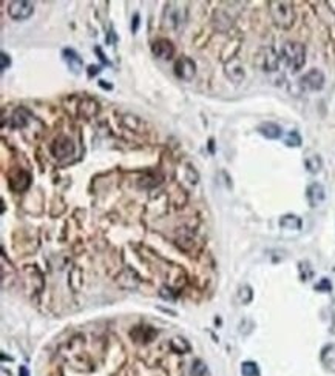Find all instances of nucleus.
I'll return each instance as SVG.
<instances>
[{
	"instance_id": "obj_1",
	"label": "nucleus",
	"mask_w": 335,
	"mask_h": 376,
	"mask_svg": "<svg viewBox=\"0 0 335 376\" xmlns=\"http://www.w3.org/2000/svg\"><path fill=\"white\" fill-rule=\"evenodd\" d=\"M269 12L272 22L281 28V29H289L295 23V9L292 2L287 0H272L269 2Z\"/></svg>"
},
{
	"instance_id": "obj_2",
	"label": "nucleus",
	"mask_w": 335,
	"mask_h": 376,
	"mask_svg": "<svg viewBox=\"0 0 335 376\" xmlns=\"http://www.w3.org/2000/svg\"><path fill=\"white\" fill-rule=\"evenodd\" d=\"M281 57L292 71H300L306 64V46L300 42H286L281 48Z\"/></svg>"
},
{
	"instance_id": "obj_3",
	"label": "nucleus",
	"mask_w": 335,
	"mask_h": 376,
	"mask_svg": "<svg viewBox=\"0 0 335 376\" xmlns=\"http://www.w3.org/2000/svg\"><path fill=\"white\" fill-rule=\"evenodd\" d=\"M187 20V8L181 3L170 2L163 12V25L168 29H179Z\"/></svg>"
},
{
	"instance_id": "obj_4",
	"label": "nucleus",
	"mask_w": 335,
	"mask_h": 376,
	"mask_svg": "<svg viewBox=\"0 0 335 376\" xmlns=\"http://www.w3.org/2000/svg\"><path fill=\"white\" fill-rule=\"evenodd\" d=\"M255 64L263 71L272 73V71H277L280 67V57L272 46H263V48L258 50L257 56H255Z\"/></svg>"
},
{
	"instance_id": "obj_5",
	"label": "nucleus",
	"mask_w": 335,
	"mask_h": 376,
	"mask_svg": "<svg viewBox=\"0 0 335 376\" xmlns=\"http://www.w3.org/2000/svg\"><path fill=\"white\" fill-rule=\"evenodd\" d=\"M50 151H51V154L54 156L56 159H67V158H71V156L74 154L76 147H74V142L68 136L62 134V136L54 139Z\"/></svg>"
},
{
	"instance_id": "obj_6",
	"label": "nucleus",
	"mask_w": 335,
	"mask_h": 376,
	"mask_svg": "<svg viewBox=\"0 0 335 376\" xmlns=\"http://www.w3.org/2000/svg\"><path fill=\"white\" fill-rule=\"evenodd\" d=\"M34 12V5L26 0H14L8 5V14L12 20H26L29 19Z\"/></svg>"
},
{
	"instance_id": "obj_7",
	"label": "nucleus",
	"mask_w": 335,
	"mask_h": 376,
	"mask_svg": "<svg viewBox=\"0 0 335 376\" xmlns=\"http://www.w3.org/2000/svg\"><path fill=\"white\" fill-rule=\"evenodd\" d=\"M173 70H174V74H176L178 79H181L184 82H190V81H193V77L196 74V64L193 59L184 56L174 62Z\"/></svg>"
},
{
	"instance_id": "obj_8",
	"label": "nucleus",
	"mask_w": 335,
	"mask_h": 376,
	"mask_svg": "<svg viewBox=\"0 0 335 376\" xmlns=\"http://www.w3.org/2000/svg\"><path fill=\"white\" fill-rule=\"evenodd\" d=\"M325 82H326L325 73L322 70H318V68L309 70L300 79V85L305 90H308V91H320V90H323Z\"/></svg>"
},
{
	"instance_id": "obj_9",
	"label": "nucleus",
	"mask_w": 335,
	"mask_h": 376,
	"mask_svg": "<svg viewBox=\"0 0 335 376\" xmlns=\"http://www.w3.org/2000/svg\"><path fill=\"white\" fill-rule=\"evenodd\" d=\"M224 74L226 77L233 82L235 85H239L241 82H244L246 79V71H244V67L241 64V60L236 59V57H232L230 60L226 62L224 65Z\"/></svg>"
},
{
	"instance_id": "obj_10",
	"label": "nucleus",
	"mask_w": 335,
	"mask_h": 376,
	"mask_svg": "<svg viewBox=\"0 0 335 376\" xmlns=\"http://www.w3.org/2000/svg\"><path fill=\"white\" fill-rule=\"evenodd\" d=\"M174 45L168 39H158L152 43V53L156 59L170 60L174 56Z\"/></svg>"
},
{
	"instance_id": "obj_11",
	"label": "nucleus",
	"mask_w": 335,
	"mask_h": 376,
	"mask_svg": "<svg viewBox=\"0 0 335 376\" xmlns=\"http://www.w3.org/2000/svg\"><path fill=\"white\" fill-rule=\"evenodd\" d=\"M306 199L311 207H318L326 199V190L322 184L314 182L306 188Z\"/></svg>"
},
{
	"instance_id": "obj_12",
	"label": "nucleus",
	"mask_w": 335,
	"mask_h": 376,
	"mask_svg": "<svg viewBox=\"0 0 335 376\" xmlns=\"http://www.w3.org/2000/svg\"><path fill=\"white\" fill-rule=\"evenodd\" d=\"M31 184V176L23 170H17L9 176V187L15 191H23Z\"/></svg>"
},
{
	"instance_id": "obj_13",
	"label": "nucleus",
	"mask_w": 335,
	"mask_h": 376,
	"mask_svg": "<svg viewBox=\"0 0 335 376\" xmlns=\"http://www.w3.org/2000/svg\"><path fill=\"white\" fill-rule=\"evenodd\" d=\"M62 56H63V60H65V64L68 65V68L74 73V74H79L82 70V57L79 56L73 48H65L62 51Z\"/></svg>"
},
{
	"instance_id": "obj_14",
	"label": "nucleus",
	"mask_w": 335,
	"mask_h": 376,
	"mask_svg": "<svg viewBox=\"0 0 335 376\" xmlns=\"http://www.w3.org/2000/svg\"><path fill=\"white\" fill-rule=\"evenodd\" d=\"M257 131L266 137V139H270V140H275V139H280L283 136V128L280 127L278 123L275 122H263L258 125Z\"/></svg>"
},
{
	"instance_id": "obj_15",
	"label": "nucleus",
	"mask_w": 335,
	"mask_h": 376,
	"mask_svg": "<svg viewBox=\"0 0 335 376\" xmlns=\"http://www.w3.org/2000/svg\"><path fill=\"white\" fill-rule=\"evenodd\" d=\"M99 109H101V106H99L98 100H94L91 97H85L81 100V103H79V114L85 119H91L94 116H98Z\"/></svg>"
},
{
	"instance_id": "obj_16",
	"label": "nucleus",
	"mask_w": 335,
	"mask_h": 376,
	"mask_svg": "<svg viewBox=\"0 0 335 376\" xmlns=\"http://www.w3.org/2000/svg\"><path fill=\"white\" fill-rule=\"evenodd\" d=\"M29 120H31V114L28 109L19 108V109H15L14 114L11 116V127L15 130H22L29 123Z\"/></svg>"
},
{
	"instance_id": "obj_17",
	"label": "nucleus",
	"mask_w": 335,
	"mask_h": 376,
	"mask_svg": "<svg viewBox=\"0 0 335 376\" xmlns=\"http://www.w3.org/2000/svg\"><path fill=\"white\" fill-rule=\"evenodd\" d=\"M305 167H306V170L309 171L311 175L320 173L322 168H323V159H322V156L317 154V153H312V154L306 156V158H305Z\"/></svg>"
},
{
	"instance_id": "obj_18",
	"label": "nucleus",
	"mask_w": 335,
	"mask_h": 376,
	"mask_svg": "<svg viewBox=\"0 0 335 376\" xmlns=\"http://www.w3.org/2000/svg\"><path fill=\"white\" fill-rule=\"evenodd\" d=\"M280 227L284 230H301L303 221L297 214H284L280 219Z\"/></svg>"
},
{
	"instance_id": "obj_19",
	"label": "nucleus",
	"mask_w": 335,
	"mask_h": 376,
	"mask_svg": "<svg viewBox=\"0 0 335 376\" xmlns=\"http://www.w3.org/2000/svg\"><path fill=\"white\" fill-rule=\"evenodd\" d=\"M284 144H286V147H291V148L301 147V144H303L301 134L297 130H291L289 133L286 134V137H284Z\"/></svg>"
},
{
	"instance_id": "obj_20",
	"label": "nucleus",
	"mask_w": 335,
	"mask_h": 376,
	"mask_svg": "<svg viewBox=\"0 0 335 376\" xmlns=\"http://www.w3.org/2000/svg\"><path fill=\"white\" fill-rule=\"evenodd\" d=\"M241 373H243V376H260V369L255 363L246 361L241 364Z\"/></svg>"
},
{
	"instance_id": "obj_21",
	"label": "nucleus",
	"mask_w": 335,
	"mask_h": 376,
	"mask_svg": "<svg viewBox=\"0 0 335 376\" xmlns=\"http://www.w3.org/2000/svg\"><path fill=\"white\" fill-rule=\"evenodd\" d=\"M191 373H193V376H210L209 369H207V366L201 359H196L193 363V366H191Z\"/></svg>"
},
{
	"instance_id": "obj_22",
	"label": "nucleus",
	"mask_w": 335,
	"mask_h": 376,
	"mask_svg": "<svg viewBox=\"0 0 335 376\" xmlns=\"http://www.w3.org/2000/svg\"><path fill=\"white\" fill-rule=\"evenodd\" d=\"M238 297H239V301H241L243 304H249L252 301V297H253L252 288L249 285H243L241 288H239V291H238Z\"/></svg>"
},
{
	"instance_id": "obj_23",
	"label": "nucleus",
	"mask_w": 335,
	"mask_h": 376,
	"mask_svg": "<svg viewBox=\"0 0 335 376\" xmlns=\"http://www.w3.org/2000/svg\"><path fill=\"white\" fill-rule=\"evenodd\" d=\"M122 122L129 128H133V130H138V127H141V125H142V120L139 117H136V116H132V114H125Z\"/></svg>"
},
{
	"instance_id": "obj_24",
	"label": "nucleus",
	"mask_w": 335,
	"mask_h": 376,
	"mask_svg": "<svg viewBox=\"0 0 335 376\" xmlns=\"http://www.w3.org/2000/svg\"><path fill=\"white\" fill-rule=\"evenodd\" d=\"M11 67V57L6 54V53H2L0 54V71H6L8 68Z\"/></svg>"
},
{
	"instance_id": "obj_25",
	"label": "nucleus",
	"mask_w": 335,
	"mask_h": 376,
	"mask_svg": "<svg viewBox=\"0 0 335 376\" xmlns=\"http://www.w3.org/2000/svg\"><path fill=\"white\" fill-rule=\"evenodd\" d=\"M315 290H320V291H329L331 290V282L328 279H322L320 284L315 285Z\"/></svg>"
},
{
	"instance_id": "obj_26",
	"label": "nucleus",
	"mask_w": 335,
	"mask_h": 376,
	"mask_svg": "<svg viewBox=\"0 0 335 376\" xmlns=\"http://www.w3.org/2000/svg\"><path fill=\"white\" fill-rule=\"evenodd\" d=\"M101 73V67H98V65H90L88 67V77H93V76H96V74H99Z\"/></svg>"
},
{
	"instance_id": "obj_27",
	"label": "nucleus",
	"mask_w": 335,
	"mask_h": 376,
	"mask_svg": "<svg viewBox=\"0 0 335 376\" xmlns=\"http://www.w3.org/2000/svg\"><path fill=\"white\" fill-rule=\"evenodd\" d=\"M138 26H139V14H135L133 15V25H132L133 33H136V31H138Z\"/></svg>"
},
{
	"instance_id": "obj_28",
	"label": "nucleus",
	"mask_w": 335,
	"mask_h": 376,
	"mask_svg": "<svg viewBox=\"0 0 335 376\" xmlns=\"http://www.w3.org/2000/svg\"><path fill=\"white\" fill-rule=\"evenodd\" d=\"M19 373H20V376H29V372H28V369H26L25 366H22V367L19 369Z\"/></svg>"
},
{
	"instance_id": "obj_29",
	"label": "nucleus",
	"mask_w": 335,
	"mask_h": 376,
	"mask_svg": "<svg viewBox=\"0 0 335 376\" xmlns=\"http://www.w3.org/2000/svg\"><path fill=\"white\" fill-rule=\"evenodd\" d=\"M96 53H99V56H101V60H102V62H105V64H108V60H107V59L104 57V54L101 53V48H96Z\"/></svg>"
},
{
	"instance_id": "obj_30",
	"label": "nucleus",
	"mask_w": 335,
	"mask_h": 376,
	"mask_svg": "<svg viewBox=\"0 0 335 376\" xmlns=\"http://www.w3.org/2000/svg\"><path fill=\"white\" fill-rule=\"evenodd\" d=\"M99 85H101L102 88H108V90H111V88H113V87H111L110 84H105V81H101V82H99Z\"/></svg>"
}]
</instances>
